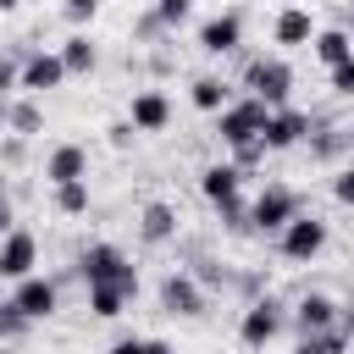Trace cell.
<instances>
[{
  "label": "cell",
  "instance_id": "cell-1",
  "mask_svg": "<svg viewBox=\"0 0 354 354\" xmlns=\"http://www.w3.org/2000/svg\"><path fill=\"white\" fill-rule=\"evenodd\" d=\"M238 177H243L238 166H205V171H199V194L221 210V221H227L232 232L249 227V210H243V199H238Z\"/></svg>",
  "mask_w": 354,
  "mask_h": 354
},
{
  "label": "cell",
  "instance_id": "cell-2",
  "mask_svg": "<svg viewBox=\"0 0 354 354\" xmlns=\"http://www.w3.org/2000/svg\"><path fill=\"white\" fill-rule=\"evenodd\" d=\"M77 271H83V282H116L122 293H138V271L116 243H88L77 254Z\"/></svg>",
  "mask_w": 354,
  "mask_h": 354
},
{
  "label": "cell",
  "instance_id": "cell-3",
  "mask_svg": "<svg viewBox=\"0 0 354 354\" xmlns=\"http://www.w3.org/2000/svg\"><path fill=\"white\" fill-rule=\"evenodd\" d=\"M266 116H271V105L266 100H238V105H221L216 111V138L227 144V149H238V144H254L260 138V127H266Z\"/></svg>",
  "mask_w": 354,
  "mask_h": 354
},
{
  "label": "cell",
  "instance_id": "cell-4",
  "mask_svg": "<svg viewBox=\"0 0 354 354\" xmlns=\"http://www.w3.org/2000/svg\"><path fill=\"white\" fill-rule=\"evenodd\" d=\"M243 83H249V94L254 100H266L271 111L293 94V66L288 61H277V55H254L249 61V72H243Z\"/></svg>",
  "mask_w": 354,
  "mask_h": 354
},
{
  "label": "cell",
  "instance_id": "cell-5",
  "mask_svg": "<svg viewBox=\"0 0 354 354\" xmlns=\"http://www.w3.org/2000/svg\"><path fill=\"white\" fill-rule=\"evenodd\" d=\"M277 249H282V260H315V254L326 249V221L299 210V216L277 232Z\"/></svg>",
  "mask_w": 354,
  "mask_h": 354
},
{
  "label": "cell",
  "instance_id": "cell-6",
  "mask_svg": "<svg viewBox=\"0 0 354 354\" xmlns=\"http://www.w3.org/2000/svg\"><path fill=\"white\" fill-rule=\"evenodd\" d=\"M293 216H299V194H293V188H277V183L249 205V227H254V232H282Z\"/></svg>",
  "mask_w": 354,
  "mask_h": 354
},
{
  "label": "cell",
  "instance_id": "cell-7",
  "mask_svg": "<svg viewBox=\"0 0 354 354\" xmlns=\"http://www.w3.org/2000/svg\"><path fill=\"white\" fill-rule=\"evenodd\" d=\"M282 304L277 299H254L249 310H243V321H238V337H243V348H266L277 332H282Z\"/></svg>",
  "mask_w": 354,
  "mask_h": 354
},
{
  "label": "cell",
  "instance_id": "cell-8",
  "mask_svg": "<svg viewBox=\"0 0 354 354\" xmlns=\"http://www.w3.org/2000/svg\"><path fill=\"white\" fill-rule=\"evenodd\" d=\"M33 266H39V238L11 227L0 238V282H22V277H33Z\"/></svg>",
  "mask_w": 354,
  "mask_h": 354
},
{
  "label": "cell",
  "instance_id": "cell-9",
  "mask_svg": "<svg viewBox=\"0 0 354 354\" xmlns=\"http://www.w3.org/2000/svg\"><path fill=\"white\" fill-rule=\"evenodd\" d=\"M61 77H66L61 55H55V50H33V55L22 61V72H17V88H22V94H50V88H61Z\"/></svg>",
  "mask_w": 354,
  "mask_h": 354
},
{
  "label": "cell",
  "instance_id": "cell-10",
  "mask_svg": "<svg viewBox=\"0 0 354 354\" xmlns=\"http://www.w3.org/2000/svg\"><path fill=\"white\" fill-rule=\"evenodd\" d=\"M160 310L166 315H199L205 310V288L194 282V271H171L160 282Z\"/></svg>",
  "mask_w": 354,
  "mask_h": 354
},
{
  "label": "cell",
  "instance_id": "cell-11",
  "mask_svg": "<svg viewBox=\"0 0 354 354\" xmlns=\"http://www.w3.org/2000/svg\"><path fill=\"white\" fill-rule=\"evenodd\" d=\"M11 304H17V310H22L28 321H44V315H55V282L33 271V277H22V282H17Z\"/></svg>",
  "mask_w": 354,
  "mask_h": 354
},
{
  "label": "cell",
  "instance_id": "cell-12",
  "mask_svg": "<svg viewBox=\"0 0 354 354\" xmlns=\"http://www.w3.org/2000/svg\"><path fill=\"white\" fill-rule=\"evenodd\" d=\"M304 133H310V116L304 111H271L266 127H260V144L266 149H293Z\"/></svg>",
  "mask_w": 354,
  "mask_h": 354
},
{
  "label": "cell",
  "instance_id": "cell-13",
  "mask_svg": "<svg viewBox=\"0 0 354 354\" xmlns=\"http://www.w3.org/2000/svg\"><path fill=\"white\" fill-rule=\"evenodd\" d=\"M238 39H243V17H238V11H221V17H210V22L199 28V50H210V55L238 50Z\"/></svg>",
  "mask_w": 354,
  "mask_h": 354
},
{
  "label": "cell",
  "instance_id": "cell-14",
  "mask_svg": "<svg viewBox=\"0 0 354 354\" xmlns=\"http://www.w3.org/2000/svg\"><path fill=\"white\" fill-rule=\"evenodd\" d=\"M127 122H133L138 133H160V127L171 122V100H166L160 88H144V94H133V111H127Z\"/></svg>",
  "mask_w": 354,
  "mask_h": 354
},
{
  "label": "cell",
  "instance_id": "cell-15",
  "mask_svg": "<svg viewBox=\"0 0 354 354\" xmlns=\"http://www.w3.org/2000/svg\"><path fill=\"white\" fill-rule=\"evenodd\" d=\"M44 177H50V183H83V177H88V149H83V144H61V149H50Z\"/></svg>",
  "mask_w": 354,
  "mask_h": 354
},
{
  "label": "cell",
  "instance_id": "cell-16",
  "mask_svg": "<svg viewBox=\"0 0 354 354\" xmlns=\"http://www.w3.org/2000/svg\"><path fill=\"white\" fill-rule=\"evenodd\" d=\"M138 232H144V243H171L177 238V210L166 199H149L144 216H138Z\"/></svg>",
  "mask_w": 354,
  "mask_h": 354
},
{
  "label": "cell",
  "instance_id": "cell-17",
  "mask_svg": "<svg viewBox=\"0 0 354 354\" xmlns=\"http://www.w3.org/2000/svg\"><path fill=\"white\" fill-rule=\"evenodd\" d=\"M332 321H337V304H332L326 293H304L299 310H293V326H299V332H326Z\"/></svg>",
  "mask_w": 354,
  "mask_h": 354
},
{
  "label": "cell",
  "instance_id": "cell-18",
  "mask_svg": "<svg viewBox=\"0 0 354 354\" xmlns=\"http://www.w3.org/2000/svg\"><path fill=\"white\" fill-rule=\"evenodd\" d=\"M315 39V22H310V11H299V6H288L282 17H277V44H310Z\"/></svg>",
  "mask_w": 354,
  "mask_h": 354
},
{
  "label": "cell",
  "instance_id": "cell-19",
  "mask_svg": "<svg viewBox=\"0 0 354 354\" xmlns=\"http://www.w3.org/2000/svg\"><path fill=\"white\" fill-rule=\"evenodd\" d=\"M127 299H133V293H122L116 282H88V310H94L100 321H116V315L127 310Z\"/></svg>",
  "mask_w": 354,
  "mask_h": 354
},
{
  "label": "cell",
  "instance_id": "cell-20",
  "mask_svg": "<svg viewBox=\"0 0 354 354\" xmlns=\"http://www.w3.org/2000/svg\"><path fill=\"white\" fill-rule=\"evenodd\" d=\"M310 44H315V55H321L326 66H337V61H348V55H354V39H348L343 28H326V33H315Z\"/></svg>",
  "mask_w": 354,
  "mask_h": 354
},
{
  "label": "cell",
  "instance_id": "cell-21",
  "mask_svg": "<svg viewBox=\"0 0 354 354\" xmlns=\"http://www.w3.org/2000/svg\"><path fill=\"white\" fill-rule=\"evenodd\" d=\"M55 55H61L66 77H72V72H88V66H94V44H88V33H72V39H66V44L55 50Z\"/></svg>",
  "mask_w": 354,
  "mask_h": 354
},
{
  "label": "cell",
  "instance_id": "cell-22",
  "mask_svg": "<svg viewBox=\"0 0 354 354\" xmlns=\"http://www.w3.org/2000/svg\"><path fill=\"white\" fill-rule=\"evenodd\" d=\"M188 94H194L199 111H221V105H227V83H221V77H194Z\"/></svg>",
  "mask_w": 354,
  "mask_h": 354
},
{
  "label": "cell",
  "instance_id": "cell-23",
  "mask_svg": "<svg viewBox=\"0 0 354 354\" xmlns=\"http://www.w3.org/2000/svg\"><path fill=\"white\" fill-rule=\"evenodd\" d=\"M343 348H348V337L332 332V326L326 332H304V343H299V354H343Z\"/></svg>",
  "mask_w": 354,
  "mask_h": 354
},
{
  "label": "cell",
  "instance_id": "cell-24",
  "mask_svg": "<svg viewBox=\"0 0 354 354\" xmlns=\"http://www.w3.org/2000/svg\"><path fill=\"white\" fill-rule=\"evenodd\" d=\"M55 205L66 216H83L88 210V183H55Z\"/></svg>",
  "mask_w": 354,
  "mask_h": 354
},
{
  "label": "cell",
  "instance_id": "cell-25",
  "mask_svg": "<svg viewBox=\"0 0 354 354\" xmlns=\"http://www.w3.org/2000/svg\"><path fill=\"white\" fill-rule=\"evenodd\" d=\"M6 122L17 127V138H28V133H39V105H33V100H17V105L6 111Z\"/></svg>",
  "mask_w": 354,
  "mask_h": 354
},
{
  "label": "cell",
  "instance_id": "cell-26",
  "mask_svg": "<svg viewBox=\"0 0 354 354\" xmlns=\"http://www.w3.org/2000/svg\"><path fill=\"white\" fill-rule=\"evenodd\" d=\"M111 354H171V343H160V337H116Z\"/></svg>",
  "mask_w": 354,
  "mask_h": 354
},
{
  "label": "cell",
  "instance_id": "cell-27",
  "mask_svg": "<svg viewBox=\"0 0 354 354\" xmlns=\"http://www.w3.org/2000/svg\"><path fill=\"white\" fill-rule=\"evenodd\" d=\"M22 332H28V315H22V310L6 299V304H0V337L11 343V337H22Z\"/></svg>",
  "mask_w": 354,
  "mask_h": 354
},
{
  "label": "cell",
  "instance_id": "cell-28",
  "mask_svg": "<svg viewBox=\"0 0 354 354\" xmlns=\"http://www.w3.org/2000/svg\"><path fill=\"white\" fill-rule=\"evenodd\" d=\"M188 11H194V0H160V6H155L160 28H177V22H188Z\"/></svg>",
  "mask_w": 354,
  "mask_h": 354
},
{
  "label": "cell",
  "instance_id": "cell-29",
  "mask_svg": "<svg viewBox=\"0 0 354 354\" xmlns=\"http://www.w3.org/2000/svg\"><path fill=\"white\" fill-rule=\"evenodd\" d=\"M94 11H100V0H66V6H61V17H66L72 28H83V22H94Z\"/></svg>",
  "mask_w": 354,
  "mask_h": 354
},
{
  "label": "cell",
  "instance_id": "cell-30",
  "mask_svg": "<svg viewBox=\"0 0 354 354\" xmlns=\"http://www.w3.org/2000/svg\"><path fill=\"white\" fill-rule=\"evenodd\" d=\"M332 94H343V100H354V55L332 66Z\"/></svg>",
  "mask_w": 354,
  "mask_h": 354
},
{
  "label": "cell",
  "instance_id": "cell-31",
  "mask_svg": "<svg viewBox=\"0 0 354 354\" xmlns=\"http://www.w3.org/2000/svg\"><path fill=\"white\" fill-rule=\"evenodd\" d=\"M337 149H348V138H343V127H337V133H321V138H315V155H321V160H332Z\"/></svg>",
  "mask_w": 354,
  "mask_h": 354
},
{
  "label": "cell",
  "instance_id": "cell-32",
  "mask_svg": "<svg viewBox=\"0 0 354 354\" xmlns=\"http://www.w3.org/2000/svg\"><path fill=\"white\" fill-rule=\"evenodd\" d=\"M332 194H337V205H354V166H343L332 177Z\"/></svg>",
  "mask_w": 354,
  "mask_h": 354
},
{
  "label": "cell",
  "instance_id": "cell-33",
  "mask_svg": "<svg viewBox=\"0 0 354 354\" xmlns=\"http://www.w3.org/2000/svg\"><path fill=\"white\" fill-rule=\"evenodd\" d=\"M194 282H227V266H221V260H199Z\"/></svg>",
  "mask_w": 354,
  "mask_h": 354
},
{
  "label": "cell",
  "instance_id": "cell-34",
  "mask_svg": "<svg viewBox=\"0 0 354 354\" xmlns=\"http://www.w3.org/2000/svg\"><path fill=\"white\" fill-rule=\"evenodd\" d=\"M232 155H238V166H254V160H260V155H266V144H260V138H254V144H238V149H232Z\"/></svg>",
  "mask_w": 354,
  "mask_h": 354
},
{
  "label": "cell",
  "instance_id": "cell-35",
  "mask_svg": "<svg viewBox=\"0 0 354 354\" xmlns=\"http://www.w3.org/2000/svg\"><path fill=\"white\" fill-rule=\"evenodd\" d=\"M133 133H138L133 122H116V127H111V144H116V149H127V144H133Z\"/></svg>",
  "mask_w": 354,
  "mask_h": 354
},
{
  "label": "cell",
  "instance_id": "cell-36",
  "mask_svg": "<svg viewBox=\"0 0 354 354\" xmlns=\"http://www.w3.org/2000/svg\"><path fill=\"white\" fill-rule=\"evenodd\" d=\"M17 72H22V66H11V61H0V88H11V83H17Z\"/></svg>",
  "mask_w": 354,
  "mask_h": 354
},
{
  "label": "cell",
  "instance_id": "cell-37",
  "mask_svg": "<svg viewBox=\"0 0 354 354\" xmlns=\"http://www.w3.org/2000/svg\"><path fill=\"white\" fill-rule=\"evenodd\" d=\"M337 321H343V337H354V304H343V310H337Z\"/></svg>",
  "mask_w": 354,
  "mask_h": 354
},
{
  "label": "cell",
  "instance_id": "cell-38",
  "mask_svg": "<svg viewBox=\"0 0 354 354\" xmlns=\"http://www.w3.org/2000/svg\"><path fill=\"white\" fill-rule=\"evenodd\" d=\"M6 232H11V199L0 194V238H6Z\"/></svg>",
  "mask_w": 354,
  "mask_h": 354
},
{
  "label": "cell",
  "instance_id": "cell-39",
  "mask_svg": "<svg viewBox=\"0 0 354 354\" xmlns=\"http://www.w3.org/2000/svg\"><path fill=\"white\" fill-rule=\"evenodd\" d=\"M343 33H348V39H354V0H348V28H343Z\"/></svg>",
  "mask_w": 354,
  "mask_h": 354
},
{
  "label": "cell",
  "instance_id": "cell-40",
  "mask_svg": "<svg viewBox=\"0 0 354 354\" xmlns=\"http://www.w3.org/2000/svg\"><path fill=\"white\" fill-rule=\"evenodd\" d=\"M17 6H22V0H0V11H17Z\"/></svg>",
  "mask_w": 354,
  "mask_h": 354
},
{
  "label": "cell",
  "instance_id": "cell-41",
  "mask_svg": "<svg viewBox=\"0 0 354 354\" xmlns=\"http://www.w3.org/2000/svg\"><path fill=\"white\" fill-rule=\"evenodd\" d=\"M343 138H348V149H354V127H343Z\"/></svg>",
  "mask_w": 354,
  "mask_h": 354
}]
</instances>
